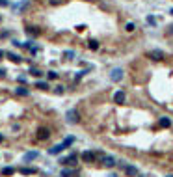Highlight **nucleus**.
I'll return each instance as SVG.
<instances>
[{
	"mask_svg": "<svg viewBox=\"0 0 173 177\" xmlns=\"http://www.w3.org/2000/svg\"><path fill=\"white\" fill-rule=\"evenodd\" d=\"M64 92H65V88H64V86H56V88H54V93H56V95H61Z\"/></svg>",
	"mask_w": 173,
	"mask_h": 177,
	"instance_id": "23",
	"label": "nucleus"
},
{
	"mask_svg": "<svg viewBox=\"0 0 173 177\" xmlns=\"http://www.w3.org/2000/svg\"><path fill=\"white\" fill-rule=\"evenodd\" d=\"M6 77V69H0V78H4Z\"/></svg>",
	"mask_w": 173,
	"mask_h": 177,
	"instance_id": "31",
	"label": "nucleus"
},
{
	"mask_svg": "<svg viewBox=\"0 0 173 177\" xmlns=\"http://www.w3.org/2000/svg\"><path fill=\"white\" fill-rule=\"evenodd\" d=\"M49 2L52 4V6H58V4H61V2H64V0H49Z\"/></svg>",
	"mask_w": 173,
	"mask_h": 177,
	"instance_id": "27",
	"label": "nucleus"
},
{
	"mask_svg": "<svg viewBox=\"0 0 173 177\" xmlns=\"http://www.w3.org/2000/svg\"><path fill=\"white\" fill-rule=\"evenodd\" d=\"M88 47H89V49H91V50H97V49H99V41H95V39H91V41L88 43Z\"/></svg>",
	"mask_w": 173,
	"mask_h": 177,
	"instance_id": "21",
	"label": "nucleus"
},
{
	"mask_svg": "<svg viewBox=\"0 0 173 177\" xmlns=\"http://www.w3.org/2000/svg\"><path fill=\"white\" fill-rule=\"evenodd\" d=\"M0 6H9V2L7 0H0Z\"/></svg>",
	"mask_w": 173,
	"mask_h": 177,
	"instance_id": "30",
	"label": "nucleus"
},
{
	"mask_svg": "<svg viewBox=\"0 0 173 177\" xmlns=\"http://www.w3.org/2000/svg\"><path fill=\"white\" fill-rule=\"evenodd\" d=\"M15 93H17V95H21V97L30 95V92H28L26 88H22V86H17V88H15Z\"/></svg>",
	"mask_w": 173,
	"mask_h": 177,
	"instance_id": "15",
	"label": "nucleus"
},
{
	"mask_svg": "<svg viewBox=\"0 0 173 177\" xmlns=\"http://www.w3.org/2000/svg\"><path fill=\"white\" fill-rule=\"evenodd\" d=\"M2 142H4V136H2V134H0V144H2Z\"/></svg>",
	"mask_w": 173,
	"mask_h": 177,
	"instance_id": "33",
	"label": "nucleus"
},
{
	"mask_svg": "<svg viewBox=\"0 0 173 177\" xmlns=\"http://www.w3.org/2000/svg\"><path fill=\"white\" fill-rule=\"evenodd\" d=\"M11 45H15V47H22V43H21V41H17V39H13V41H11Z\"/></svg>",
	"mask_w": 173,
	"mask_h": 177,
	"instance_id": "28",
	"label": "nucleus"
},
{
	"mask_svg": "<svg viewBox=\"0 0 173 177\" xmlns=\"http://www.w3.org/2000/svg\"><path fill=\"white\" fill-rule=\"evenodd\" d=\"M110 78H112L114 82H119L121 78H123V69H119V67L112 69V73H110Z\"/></svg>",
	"mask_w": 173,
	"mask_h": 177,
	"instance_id": "6",
	"label": "nucleus"
},
{
	"mask_svg": "<svg viewBox=\"0 0 173 177\" xmlns=\"http://www.w3.org/2000/svg\"><path fill=\"white\" fill-rule=\"evenodd\" d=\"M74 175H78L76 170H61V177H74Z\"/></svg>",
	"mask_w": 173,
	"mask_h": 177,
	"instance_id": "17",
	"label": "nucleus"
},
{
	"mask_svg": "<svg viewBox=\"0 0 173 177\" xmlns=\"http://www.w3.org/2000/svg\"><path fill=\"white\" fill-rule=\"evenodd\" d=\"M47 77H49L50 80H56V78H58V73H56V71H49V75H47Z\"/></svg>",
	"mask_w": 173,
	"mask_h": 177,
	"instance_id": "25",
	"label": "nucleus"
},
{
	"mask_svg": "<svg viewBox=\"0 0 173 177\" xmlns=\"http://www.w3.org/2000/svg\"><path fill=\"white\" fill-rule=\"evenodd\" d=\"M19 172H21L22 175H32V174H35V170H34V168H21Z\"/></svg>",
	"mask_w": 173,
	"mask_h": 177,
	"instance_id": "20",
	"label": "nucleus"
},
{
	"mask_svg": "<svg viewBox=\"0 0 173 177\" xmlns=\"http://www.w3.org/2000/svg\"><path fill=\"white\" fill-rule=\"evenodd\" d=\"M78 160V155L76 153H71L69 157H65V159H60V164H64V166H73V164H76Z\"/></svg>",
	"mask_w": 173,
	"mask_h": 177,
	"instance_id": "3",
	"label": "nucleus"
},
{
	"mask_svg": "<svg viewBox=\"0 0 173 177\" xmlns=\"http://www.w3.org/2000/svg\"><path fill=\"white\" fill-rule=\"evenodd\" d=\"M147 22H149V24H155L156 21H155V17H147Z\"/></svg>",
	"mask_w": 173,
	"mask_h": 177,
	"instance_id": "29",
	"label": "nucleus"
},
{
	"mask_svg": "<svg viewBox=\"0 0 173 177\" xmlns=\"http://www.w3.org/2000/svg\"><path fill=\"white\" fill-rule=\"evenodd\" d=\"M166 177H173V175H166Z\"/></svg>",
	"mask_w": 173,
	"mask_h": 177,
	"instance_id": "35",
	"label": "nucleus"
},
{
	"mask_svg": "<svg viewBox=\"0 0 173 177\" xmlns=\"http://www.w3.org/2000/svg\"><path fill=\"white\" fill-rule=\"evenodd\" d=\"M35 88H39V90L45 92V90H49L50 86H49V82H47V80H37V82H35Z\"/></svg>",
	"mask_w": 173,
	"mask_h": 177,
	"instance_id": "16",
	"label": "nucleus"
},
{
	"mask_svg": "<svg viewBox=\"0 0 173 177\" xmlns=\"http://www.w3.org/2000/svg\"><path fill=\"white\" fill-rule=\"evenodd\" d=\"M4 56H6V52H4V50L0 49V58H4Z\"/></svg>",
	"mask_w": 173,
	"mask_h": 177,
	"instance_id": "32",
	"label": "nucleus"
},
{
	"mask_svg": "<svg viewBox=\"0 0 173 177\" xmlns=\"http://www.w3.org/2000/svg\"><path fill=\"white\" fill-rule=\"evenodd\" d=\"M125 30H127V32H134L136 24H134V22H127V24H125Z\"/></svg>",
	"mask_w": 173,
	"mask_h": 177,
	"instance_id": "22",
	"label": "nucleus"
},
{
	"mask_svg": "<svg viewBox=\"0 0 173 177\" xmlns=\"http://www.w3.org/2000/svg\"><path fill=\"white\" fill-rule=\"evenodd\" d=\"M65 119H67V123H78L80 121V114H78L76 108H71L67 114H65Z\"/></svg>",
	"mask_w": 173,
	"mask_h": 177,
	"instance_id": "1",
	"label": "nucleus"
},
{
	"mask_svg": "<svg viewBox=\"0 0 173 177\" xmlns=\"http://www.w3.org/2000/svg\"><path fill=\"white\" fill-rule=\"evenodd\" d=\"M125 101H127V95H125V92H116L114 93V103H117V104H123Z\"/></svg>",
	"mask_w": 173,
	"mask_h": 177,
	"instance_id": "7",
	"label": "nucleus"
},
{
	"mask_svg": "<svg viewBox=\"0 0 173 177\" xmlns=\"http://www.w3.org/2000/svg\"><path fill=\"white\" fill-rule=\"evenodd\" d=\"M80 157H82V160L88 162V164H91V162H95V160H97V153L95 151H84Z\"/></svg>",
	"mask_w": 173,
	"mask_h": 177,
	"instance_id": "5",
	"label": "nucleus"
},
{
	"mask_svg": "<svg viewBox=\"0 0 173 177\" xmlns=\"http://www.w3.org/2000/svg\"><path fill=\"white\" fill-rule=\"evenodd\" d=\"M170 13H171V15H173V7H171V11H170Z\"/></svg>",
	"mask_w": 173,
	"mask_h": 177,
	"instance_id": "34",
	"label": "nucleus"
},
{
	"mask_svg": "<svg viewBox=\"0 0 173 177\" xmlns=\"http://www.w3.org/2000/svg\"><path fill=\"white\" fill-rule=\"evenodd\" d=\"M65 58H69V60H73V58H74V52H73V50H65Z\"/></svg>",
	"mask_w": 173,
	"mask_h": 177,
	"instance_id": "26",
	"label": "nucleus"
},
{
	"mask_svg": "<svg viewBox=\"0 0 173 177\" xmlns=\"http://www.w3.org/2000/svg\"><path fill=\"white\" fill-rule=\"evenodd\" d=\"M64 149H67V147H65V145H64V142H61V144H58V145H54V147L52 149H50V155H58V153H61V151H64Z\"/></svg>",
	"mask_w": 173,
	"mask_h": 177,
	"instance_id": "12",
	"label": "nucleus"
},
{
	"mask_svg": "<svg viewBox=\"0 0 173 177\" xmlns=\"http://www.w3.org/2000/svg\"><path fill=\"white\" fill-rule=\"evenodd\" d=\"M97 159L103 160V164H104L106 168H112L114 164H116V159H114V157H110V155H104V153H97Z\"/></svg>",
	"mask_w": 173,
	"mask_h": 177,
	"instance_id": "2",
	"label": "nucleus"
},
{
	"mask_svg": "<svg viewBox=\"0 0 173 177\" xmlns=\"http://www.w3.org/2000/svg\"><path fill=\"white\" fill-rule=\"evenodd\" d=\"M30 75H34V77H43V73H41V71H39V69H30Z\"/></svg>",
	"mask_w": 173,
	"mask_h": 177,
	"instance_id": "24",
	"label": "nucleus"
},
{
	"mask_svg": "<svg viewBox=\"0 0 173 177\" xmlns=\"http://www.w3.org/2000/svg\"><path fill=\"white\" fill-rule=\"evenodd\" d=\"M49 138H50V131L45 129V127H41L37 131V140H49Z\"/></svg>",
	"mask_w": 173,
	"mask_h": 177,
	"instance_id": "8",
	"label": "nucleus"
},
{
	"mask_svg": "<svg viewBox=\"0 0 173 177\" xmlns=\"http://www.w3.org/2000/svg\"><path fill=\"white\" fill-rule=\"evenodd\" d=\"M158 125H160L162 129H170V127H171V119H170V117H160V119H158Z\"/></svg>",
	"mask_w": 173,
	"mask_h": 177,
	"instance_id": "13",
	"label": "nucleus"
},
{
	"mask_svg": "<svg viewBox=\"0 0 173 177\" xmlns=\"http://www.w3.org/2000/svg\"><path fill=\"white\" fill-rule=\"evenodd\" d=\"M147 58H151V60H155V62H160V60H164V52L162 50H158V49H155V50H149L147 54H145Z\"/></svg>",
	"mask_w": 173,
	"mask_h": 177,
	"instance_id": "4",
	"label": "nucleus"
},
{
	"mask_svg": "<svg viewBox=\"0 0 173 177\" xmlns=\"http://www.w3.org/2000/svg\"><path fill=\"white\" fill-rule=\"evenodd\" d=\"M26 6H28V0H22V2H21V4H15V6H13V7H15V11H19V13H21V11H22V9H24V7H26Z\"/></svg>",
	"mask_w": 173,
	"mask_h": 177,
	"instance_id": "18",
	"label": "nucleus"
},
{
	"mask_svg": "<svg viewBox=\"0 0 173 177\" xmlns=\"http://www.w3.org/2000/svg\"><path fill=\"white\" fill-rule=\"evenodd\" d=\"M6 56L9 58L11 62H15V64H21V62H22V58L19 56V54H15V52H6Z\"/></svg>",
	"mask_w": 173,
	"mask_h": 177,
	"instance_id": "14",
	"label": "nucleus"
},
{
	"mask_svg": "<svg viewBox=\"0 0 173 177\" xmlns=\"http://www.w3.org/2000/svg\"><path fill=\"white\" fill-rule=\"evenodd\" d=\"M15 174V168H11V166H6V168H2V175H13Z\"/></svg>",
	"mask_w": 173,
	"mask_h": 177,
	"instance_id": "19",
	"label": "nucleus"
},
{
	"mask_svg": "<svg viewBox=\"0 0 173 177\" xmlns=\"http://www.w3.org/2000/svg\"><path fill=\"white\" fill-rule=\"evenodd\" d=\"M125 174H127L128 177H138L140 172H138V168H136V166H125Z\"/></svg>",
	"mask_w": 173,
	"mask_h": 177,
	"instance_id": "9",
	"label": "nucleus"
},
{
	"mask_svg": "<svg viewBox=\"0 0 173 177\" xmlns=\"http://www.w3.org/2000/svg\"><path fill=\"white\" fill-rule=\"evenodd\" d=\"M26 34H28L30 37H35V35L41 34V30H39L37 26H28V28H26Z\"/></svg>",
	"mask_w": 173,
	"mask_h": 177,
	"instance_id": "11",
	"label": "nucleus"
},
{
	"mask_svg": "<svg viewBox=\"0 0 173 177\" xmlns=\"http://www.w3.org/2000/svg\"><path fill=\"white\" fill-rule=\"evenodd\" d=\"M37 157H39V153H37V151H28V153H24L22 160H24V162H30V160H35Z\"/></svg>",
	"mask_w": 173,
	"mask_h": 177,
	"instance_id": "10",
	"label": "nucleus"
}]
</instances>
